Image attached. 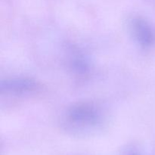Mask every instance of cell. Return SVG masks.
<instances>
[{
	"mask_svg": "<svg viewBox=\"0 0 155 155\" xmlns=\"http://www.w3.org/2000/svg\"><path fill=\"white\" fill-rule=\"evenodd\" d=\"M133 30L138 41L143 46H149L155 40V35L151 26L142 18H135L132 22Z\"/></svg>",
	"mask_w": 155,
	"mask_h": 155,
	"instance_id": "2",
	"label": "cell"
},
{
	"mask_svg": "<svg viewBox=\"0 0 155 155\" xmlns=\"http://www.w3.org/2000/svg\"><path fill=\"white\" fill-rule=\"evenodd\" d=\"M68 118L77 127L93 126L98 124V114L92 106L80 104L69 110Z\"/></svg>",
	"mask_w": 155,
	"mask_h": 155,
	"instance_id": "1",
	"label": "cell"
},
{
	"mask_svg": "<svg viewBox=\"0 0 155 155\" xmlns=\"http://www.w3.org/2000/svg\"><path fill=\"white\" fill-rule=\"evenodd\" d=\"M38 85L33 80L27 78H15L2 82V90L20 94L36 90Z\"/></svg>",
	"mask_w": 155,
	"mask_h": 155,
	"instance_id": "3",
	"label": "cell"
},
{
	"mask_svg": "<svg viewBox=\"0 0 155 155\" xmlns=\"http://www.w3.org/2000/svg\"><path fill=\"white\" fill-rule=\"evenodd\" d=\"M127 155H142V154H138V153H133V154H127Z\"/></svg>",
	"mask_w": 155,
	"mask_h": 155,
	"instance_id": "4",
	"label": "cell"
}]
</instances>
